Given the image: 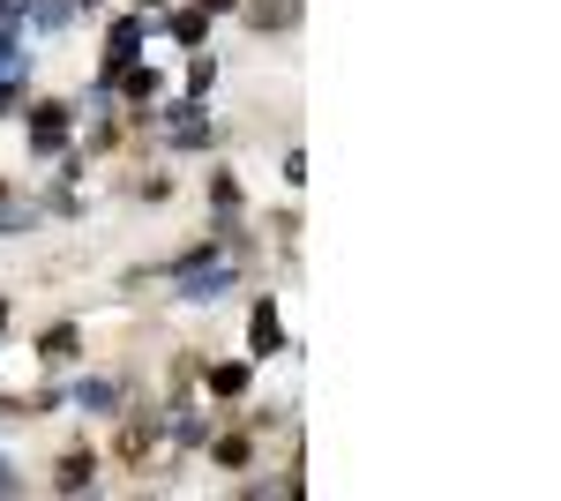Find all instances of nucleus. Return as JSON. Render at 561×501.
I'll list each match as a JSON object with an SVG mask.
<instances>
[{"label": "nucleus", "instance_id": "1", "mask_svg": "<svg viewBox=\"0 0 561 501\" xmlns=\"http://www.w3.org/2000/svg\"><path fill=\"white\" fill-rule=\"evenodd\" d=\"M150 127H158V150H173V158L217 150V113L203 98H165V105L150 113Z\"/></svg>", "mask_w": 561, "mask_h": 501}, {"label": "nucleus", "instance_id": "2", "mask_svg": "<svg viewBox=\"0 0 561 501\" xmlns=\"http://www.w3.org/2000/svg\"><path fill=\"white\" fill-rule=\"evenodd\" d=\"M23 113H31V158L76 150V105H68V98H38V105H23Z\"/></svg>", "mask_w": 561, "mask_h": 501}, {"label": "nucleus", "instance_id": "3", "mask_svg": "<svg viewBox=\"0 0 561 501\" xmlns=\"http://www.w3.org/2000/svg\"><path fill=\"white\" fill-rule=\"evenodd\" d=\"M142 53H150V23H142V15H121V23L105 31V60H98V83H113V76H121L128 60H142Z\"/></svg>", "mask_w": 561, "mask_h": 501}, {"label": "nucleus", "instance_id": "4", "mask_svg": "<svg viewBox=\"0 0 561 501\" xmlns=\"http://www.w3.org/2000/svg\"><path fill=\"white\" fill-rule=\"evenodd\" d=\"M255 389V360H203V397L210 405H240Z\"/></svg>", "mask_w": 561, "mask_h": 501}, {"label": "nucleus", "instance_id": "5", "mask_svg": "<svg viewBox=\"0 0 561 501\" xmlns=\"http://www.w3.org/2000/svg\"><path fill=\"white\" fill-rule=\"evenodd\" d=\"M293 337H285V315H277V299L262 293L255 307H248V360H277Z\"/></svg>", "mask_w": 561, "mask_h": 501}, {"label": "nucleus", "instance_id": "6", "mask_svg": "<svg viewBox=\"0 0 561 501\" xmlns=\"http://www.w3.org/2000/svg\"><path fill=\"white\" fill-rule=\"evenodd\" d=\"M68 405L90 419H121V405H128V382L121 375H83L76 389H68Z\"/></svg>", "mask_w": 561, "mask_h": 501}, {"label": "nucleus", "instance_id": "7", "mask_svg": "<svg viewBox=\"0 0 561 501\" xmlns=\"http://www.w3.org/2000/svg\"><path fill=\"white\" fill-rule=\"evenodd\" d=\"M158 31H165L180 53H203V45H210V8H195V0H187V8H165Z\"/></svg>", "mask_w": 561, "mask_h": 501}, {"label": "nucleus", "instance_id": "8", "mask_svg": "<svg viewBox=\"0 0 561 501\" xmlns=\"http://www.w3.org/2000/svg\"><path fill=\"white\" fill-rule=\"evenodd\" d=\"M38 225H45L38 195H15V187L0 180V240H23V232H38Z\"/></svg>", "mask_w": 561, "mask_h": 501}, {"label": "nucleus", "instance_id": "9", "mask_svg": "<svg viewBox=\"0 0 561 501\" xmlns=\"http://www.w3.org/2000/svg\"><path fill=\"white\" fill-rule=\"evenodd\" d=\"M83 360V322H53L38 330V367H76Z\"/></svg>", "mask_w": 561, "mask_h": 501}, {"label": "nucleus", "instance_id": "10", "mask_svg": "<svg viewBox=\"0 0 561 501\" xmlns=\"http://www.w3.org/2000/svg\"><path fill=\"white\" fill-rule=\"evenodd\" d=\"M203 449H210L217 471H248V464H255V434H240V426H210Z\"/></svg>", "mask_w": 561, "mask_h": 501}, {"label": "nucleus", "instance_id": "11", "mask_svg": "<svg viewBox=\"0 0 561 501\" xmlns=\"http://www.w3.org/2000/svg\"><path fill=\"white\" fill-rule=\"evenodd\" d=\"M307 0H240V15H248V31H262V38H277V31H293L300 23Z\"/></svg>", "mask_w": 561, "mask_h": 501}, {"label": "nucleus", "instance_id": "12", "mask_svg": "<svg viewBox=\"0 0 561 501\" xmlns=\"http://www.w3.org/2000/svg\"><path fill=\"white\" fill-rule=\"evenodd\" d=\"M98 487V449H68L53 464V494H90Z\"/></svg>", "mask_w": 561, "mask_h": 501}, {"label": "nucleus", "instance_id": "13", "mask_svg": "<svg viewBox=\"0 0 561 501\" xmlns=\"http://www.w3.org/2000/svg\"><path fill=\"white\" fill-rule=\"evenodd\" d=\"M68 23H76V8H68V0H31V15H23L31 45H38V38H60Z\"/></svg>", "mask_w": 561, "mask_h": 501}, {"label": "nucleus", "instance_id": "14", "mask_svg": "<svg viewBox=\"0 0 561 501\" xmlns=\"http://www.w3.org/2000/svg\"><path fill=\"white\" fill-rule=\"evenodd\" d=\"M0 76H31V31L0 23Z\"/></svg>", "mask_w": 561, "mask_h": 501}, {"label": "nucleus", "instance_id": "15", "mask_svg": "<svg viewBox=\"0 0 561 501\" xmlns=\"http://www.w3.org/2000/svg\"><path fill=\"white\" fill-rule=\"evenodd\" d=\"M38 209H45V217H83V195H76V180H53V187L38 195Z\"/></svg>", "mask_w": 561, "mask_h": 501}, {"label": "nucleus", "instance_id": "16", "mask_svg": "<svg viewBox=\"0 0 561 501\" xmlns=\"http://www.w3.org/2000/svg\"><path fill=\"white\" fill-rule=\"evenodd\" d=\"M240 203H248V195H240V172L217 166V172H210V209H217V217H232Z\"/></svg>", "mask_w": 561, "mask_h": 501}, {"label": "nucleus", "instance_id": "17", "mask_svg": "<svg viewBox=\"0 0 561 501\" xmlns=\"http://www.w3.org/2000/svg\"><path fill=\"white\" fill-rule=\"evenodd\" d=\"M217 76H225V68H217V53H195V60H187V98H210Z\"/></svg>", "mask_w": 561, "mask_h": 501}, {"label": "nucleus", "instance_id": "18", "mask_svg": "<svg viewBox=\"0 0 561 501\" xmlns=\"http://www.w3.org/2000/svg\"><path fill=\"white\" fill-rule=\"evenodd\" d=\"M135 195H142V203H173V180H165V172H150V180H135Z\"/></svg>", "mask_w": 561, "mask_h": 501}, {"label": "nucleus", "instance_id": "19", "mask_svg": "<svg viewBox=\"0 0 561 501\" xmlns=\"http://www.w3.org/2000/svg\"><path fill=\"white\" fill-rule=\"evenodd\" d=\"M23 113V76H0V121Z\"/></svg>", "mask_w": 561, "mask_h": 501}, {"label": "nucleus", "instance_id": "20", "mask_svg": "<svg viewBox=\"0 0 561 501\" xmlns=\"http://www.w3.org/2000/svg\"><path fill=\"white\" fill-rule=\"evenodd\" d=\"M285 187H307V150H285Z\"/></svg>", "mask_w": 561, "mask_h": 501}, {"label": "nucleus", "instance_id": "21", "mask_svg": "<svg viewBox=\"0 0 561 501\" xmlns=\"http://www.w3.org/2000/svg\"><path fill=\"white\" fill-rule=\"evenodd\" d=\"M0 494H23V471H15L8 457H0Z\"/></svg>", "mask_w": 561, "mask_h": 501}, {"label": "nucleus", "instance_id": "22", "mask_svg": "<svg viewBox=\"0 0 561 501\" xmlns=\"http://www.w3.org/2000/svg\"><path fill=\"white\" fill-rule=\"evenodd\" d=\"M31 15V0H0V23H23Z\"/></svg>", "mask_w": 561, "mask_h": 501}, {"label": "nucleus", "instance_id": "23", "mask_svg": "<svg viewBox=\"0 0 561 501\" xmlns=\"http://www.w3.org/2000/svg\"><path fill=\"white\" fill-rule=\"evenodd\" d=\"M195 8H210V15H240V0H195Z\"/></svg>", "mask_w": 561, "mask_h": 501}, {"label": "nucleus", "instance_id": "24", "mask_svg": "<svg viewBox=\"0 0 561 501\" xmlns=\"http://www.w3.org/2000/svg\"><path fill=\"white\" fill-rule=\"evenodd\" d=\"M0 337H8V299H0Z\"/></svg>", "mask_w": 561, "mask_h": 501}]
</instances>
